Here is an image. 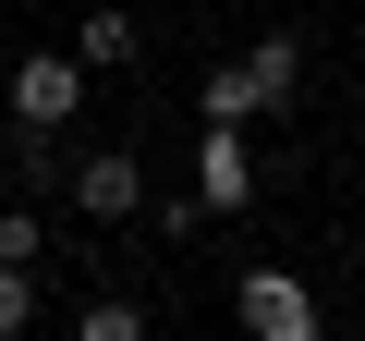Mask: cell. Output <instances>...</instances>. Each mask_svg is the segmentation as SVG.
Wrapping results in <instances>:
<instances>
[{"instance_id":"obj_1","label":"cell","mask_w":365,"mask_h":341,"mask_svg":"<svg viewBox=\"0 0 365 341\" xmlns=\"http://www.w3.org/2000/svg\"><path fill=\"white\" fill-rule=\"evenodd\" d=\"M0 110H13V134H61V122L86 110V73H73V49H25L13 73H0Z\"/></svg>"},{"instance_id":"obj_2","label":"cell","mask_w":365,"mask_h":341,"mask_svg":"<svg viewBox=\"0 0 365 341\" xmlns=\"http://www.w3.org/2000/svg\"><path fill=\"white\" fill-rule=\"evenodd\" d=\"M232 317H244V341H329V305L292 268H244L232 280Z\"/></svg>"},{"instance_id":"obj_3","label":"cell","mask_w":365,"mask_h":341,"mask_svg":"<svg viewBox=\"0 0 365 341\" xmlns=\"http://www.w3.org/2000/svg\"><path fill=\"white\" fill-rule=\"evenodd\" d=\"M61 195H73V220H146L158 183H146V158H134V146H86Z\"/></svg>"},{"instance_id":"obj_4","label":"cell","mask_w":365,"mask_h":341,"mask_svg":"<svg viewBox=\"0 0 365 341\" xmlns=\"http://www.w3.org/2000/svg\"><path fill=\"white\" fill-rule=\"evenodd\" d=\"M195 208H207V220L256 208V146H244V134H195Z\"/></svg>"},{"instance_id":"obj_5","label":"cell","mask_w":365,"mask_h":341,"mask_svg":"<svg viewBox=\"0 0 365 341\" xmlns=\"http://www.w3.org/2000/svg\"><path fill=\"white\" fill-rule=\"evenodd\" d=\"M195 122H207V134H256V122H280V110H268V86H256L244 61H220V73L195 86Z\"/></svg>"},{"instance_id":"obj_6","label":"cell","mask_w":365,"mask_h":341,"mask_svg":"<svg viewBox=\"0 0 365 341\" xmlns=\"http://www.w3.org/2000/svg\"><path fill=\"white\" fill-rule=\"evenodd\" d=\"M134 49H146V25H134V13H86V25H73V73H122Z\"/></svg>"},{"instance_id":"obj_7","label":"cell","mask_w":365,"mask_h":341,"mask_svg":"<svg viewBox=\"0 0 365 341\" xmlns=\"http://www.w3.org/2000/svg\"><path fill=\"white\" fill-rule=\"evenodd\" d=\"M244 73L268 86V110H292V86H304V37H256V49H244Z\"/></svg>"},{"instance_id":"obj_8","label":"cell","mask_w":365,"mask_h":341,"mask_svg":"<svg viewBox=\"0 0 365 341\" xmlns=\"http://www.w3.org/2000/svg\"><path fill=\"white\" fill-rule=\"evenodd\" d=\"M73 341H146V305H134V292H86Z\"/></svg>"},{"instance_id":"obj_9","label":"cell","mask_w":365,"mask_h":341,"mask_svg":"<svg viewBox=\"0 0 365 341\" xmlns=\"http://www.w3.org/2000/svg\"><path fill=\"white\" fill-rule=\"evenodd\" d=\"M37 256H49V220H37V208H0V268L37 280Z\"/></svg>"},{"instance_id":"obj_10","label":"cell","mask_w":365,"mask_h":341,"mask_svg":"<svg viewBox=\"0 0 365 341\" xmlns=\"http://www.w3.org/2000/svg\"><path fill=\"white\" fill-rule=\"evenodd\" d=\"M13 329H37V280H25V268H0V341H13Z\"/></svg>"},{"instance_id":"obj_11","label":"cell","mask_w":365,"mask_h":341,"mask_svg":"<svg viewBox=\"0 0 365 341\" xmlns=\"http://www.w3.org/2000/svg\"><path fill=\"white\" fill-rule=\"evenodd\" d=\"M0 158H13V170H25V183H37V195L61 183V158H49V134H13V146H0Z\"/></svg>"}]
</instances>
